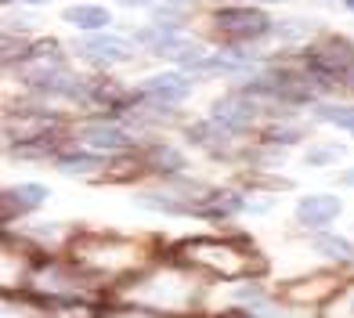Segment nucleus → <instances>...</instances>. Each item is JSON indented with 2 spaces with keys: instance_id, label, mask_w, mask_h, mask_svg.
<instances>
[{
  "instance_id": "nucleus-8",
  "label": "nucleus",
  "mask_w": 354,
  "mask_h": 318,
  "mask_svg": "<svg viewBox=\"0 0 354 318\" xmlns=\"http://www.w3.org/2000/svg\"><path fill=\"white\" fill-rule=\"evenodd\" d=\"M84 141H91V145H98V149H127L131 145V138L123 131H116V127H87Z\"/></svg>"
},
{
  "instance_id": "nucleus-7",
  "label": "nucleus",
  "mask_w": 354,
  "mask_h": 318,
  "mask_svg": "<svg viewBox=\"0 0 354 318\" xmlns=\"http://www.w3.org/2000/svg\"><path fill=\"white\" fill-rule=\"evenodd\" d=\"M69 26H80V29H105L112 15L98 4H80V8H69L66 15H62Z\"/></svg>"
},
{
  "instance_id": "nucleus-16",
  "label": "nucleus",
  "mask_w": 354,
  "mask_h": 318,
  "mask_svg": "<svg viewBox=\"0 0 354 318\" xmlns=\"http://www.w3.org/2000/svg\"><path fill=\"white\" fill-rule=\"evenodd\" d=\"M26 4H47V0H26Z\"/></svg>"
},
{
  "instance_id": "nucleus-2",
  "label": "nucleus",
  "mask_w": 354,
  "mask_h": 318,
  "mask_svg": "<svg viewBox=\"0 0 354 318\" xmlns=\"http://www.w3.org/2000/svg\"><path fill=\"white\" fill-rule=\"evenodd\" d=\"M340 210L344 206L336 196H308V199L297 203V221L304 228H326L340 217Z\"/></svg>"
},
{
  "instance_id": "nucleus-9",
  "label": "nucleus",
  "mask_w": 354,
  "mask_h": 318,
  "mask_svg": "<svg viewBox=\"0 0 354 318\" xmlns=\"http://www.w3.org/2000/svg\"><path fill=\"white\" fill-rule=\"evenodd\" d=\"M315 250L326 253V257H340V261H354V243L344 235H318Z\"/></svg>"
},
{
  "instance_id": "nucleus-1",
  "label": "nucleus",
  "mask_w": 354,
  "mask_h": 318,
  "mask_svg": "<svg viewBox=\"0 0 354 318\" xmlns=\"http://www.w3.org/2000/svg\"><path fill=\"white\" fill-rule=\"evenodd\" d=\"M217 26L228 37H257V33H264V29H271L268 15L257 11V8H228V11H221Z\"/></svg>"
},
{
  "instance_id": "nucleus-6",
  "label": "nucleus",
  "mask_w": 354,
  "mask_h": 318,
  "mask_svg": "<svg viewBox=\"0 0 354 318\" xmlns=\"http://www.w3.org/2000/svg\"><path fill=\"white\" fill-rule=\"evenodd\" d=\"M44 199H47L44 185H15L4 192V214L15 217V210H37Z\"/></svg>"
},
{
  "instance_id": "nucleus-5",
  "label": "nucleus",
  "mask_w": 354,
  "mask_h": 318,
  "mask_svg": "<svg viewBox=\"0 0 354 318\" xmlns=\"http://www.w3.org/2000/svg\"><path fill=\"white\" fill-rule=\"evenodd\" d=\"M253 116H257L253 102H243V98H221V102H214V120H221L224 127H232V131L253 123Z\"/></svg>"
},
{
  "instance_id": "nucleus-15",
  "label": "nucleus",
  "mask_w": 354,
  "mask_h": 318,
  "mask_svg": "<svg viewBox=\"0 0 354 318\" xmlns=\"http://www.w3.org/2000/svg\"><path fill=\"white\" fill-rule=\"evenodd\" d=\"M344 185H354V174H344Z\"/></svg>"
},
{
  "instance_id": "nucleus-3",
  "label": "nucleus",
  "mask_w": 354,
  "mask_h": 318,
  "mask_svg": "<svg viewBox=\"0 0 354 318\" xmlns=\"http://www.w3.org/2000/svg\"><path fill=\"white\" fill-rule=\"evenodd\" d=\"M80 55L91 58V62H127L134 55V47L123 37H91V40L80 44Z\"/></svg>"
},
{
  "instance_id": "nucleus-11",
  "label": "nucleus",
  "mask_w": 354,
  "mask_h": 318,
  "mask_svg": "<svg viewBox=\"0 0 354 318\" xmlns=\"http://www.w3.org/2000/svg\"><path fill=\"white\" fill-rule=\"evenodd\" d=\"M58 167L66 170V174H87L94 167H102V159H94V156H66Z\"/></svg>"
},
{
  "instance_id": "nucleus-4",
  "label": "nucleus",
  "mask_w": 354,
  "mask_h": 318,
  "mask_svg": "<svg viewBox=\"0 0 354 318\" xmlns=\"http://www.w3.org/2000/svg\"><path fill=\"white\" fill-rule=\"evenodd\" d=\"M141 91H145V94H156L159 102H185L188 91H192V84H188L185 76H177V73H163V76L145 80Z\"/></svg>"
},
{
  "instance_id": "nucleus-14",
  "label": "nucleus",
  "mask_w": 354,
  "mask_h": 318,
  "mask_svg": "<svg viewBox=\"0 0 354 318\" xmlns=\"http://www.w3.org/2000/svg\"><path fill=\"white\" fill-rule=\"evenodd\" d=\"M311 26H304V22H289V26H279V33L286 37V40H297V37H304Z\"/></svg>"
},
{
  "instance_id": "nucleus-17",
  "label": "nucleus",
  "mask_w": 354,
  "mask_h": 318,
  "mask_svg": "<svg viewBox=\"0 0 354 318\" xmlns=\"http://www.w3.org/2000/svg\"><path fill=\"white\" fill-rule=\"evenodd\" d=\"M347 8H351V11H354V0H347Z\"/></svg>"
},
{
  "instance_id": "nucleus-10",
  "label": "nucleus",
  "mask_w": 354,
  "mask_h": 318,
  "mask_svg": "<svg viewBox=\"0 0 354 318\" xmlns=\"http://www.w3.org/2000/svg\"><path fill=\"white\" fill-rule=\"evenodd\" d=\"M344 156H347L344 145H315V149H308V167H329Z\"/></svg>"
},
{
  "instance_id": "nucleus-12",
  "label": "nucleus",
  "mask_w": 354,
  "mask_h": 318,
  "mask_svg": "<svg viewBox=\"0 0 354 318\" xmlns=\"http://www.w3.org/2000/svg\"><path fill=\"white\" fill-rule=\"evenodd\" d=\"M322 120H329V123L340 127V131L354 134V109H322Z\"/></svg>"
},
{
  "instance_id": "nucleus-13",
  "label": "nucleus",
  "mask_w": 354,
  "mask_h": 318,
  "mask_svg": "<svg viewBox=\"0 0 354 318\" xmlns=\"http://www.w3.org/2000/svg\"><path fill=\"white\" fill-rule=\"evenodd\" d=\"M156 167L159 170H181L185 159H181V152H174V149H156Z\"/></svg>"
}]
</instances>
